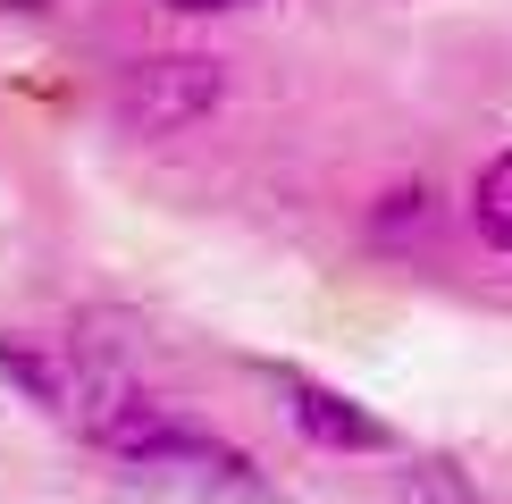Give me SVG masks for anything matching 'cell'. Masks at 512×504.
<instances>
[{
    "mask_svg": "<svg viewBox=\"0 0 512 504\" xmlns=\"http://www.w3.org/2000/svg\"><path fill=\"white\" fill-rule=\"evenodd\" d=\"M110 462H118V479L143 504H252L261 496V479H252V462L236 446H219V437L185 429V420H168V412L143 437H126Z\"/></svg>",
    "mask_w": 512,
    "mask_h": 504,
    "instance_id": "6da1fadb",
    "label": "cell"
},
{
    "mask_svg": "<svg viewBox=\"0 0 512 504\" xmlns=\"http://www.w3.org/2000/svg\"><path fill=\"white\" fill-rule=\"evenodd\" d=\"M219 93H227L219 59H202V51H152V59H135V68L118 76V118L135 126V135H185L194 118L219 110Z\"/></svg>",
    "mask_w": 512,
    "mask_h": 504,
    "instance_id": "7a4b0ae2",
    "label": "cell"
},
{
    "mask_svg": "<svg viewBox=\"0 0 512 504\" xmlns=\"http://www.w3.org/2000/svg\"><path fill=\"white\" fill-rule=\"evenodd\" d=\"M286 404H294V429L311 437V446H336V454H387L395 429L378 412H361L353 395L319 387V378H286Z\"/></svg>",
    "mask_w": 512,
    "mask_h": 504,
    "instance_id": "3957f363",
    "label": "cell"
},
{
    "mask_svg": "<svg viewBox=\"0 0 512 504\" xmlns=\"http://www.w3.org/2000/svg\"><path fill=\"white\" fill-rule=\"evenodd\" d=\"M471 227L496 252H512V152H496L479 168V185H471Z\"/></svg>",
    "mask_w": 512,
    "mask_h": 504,
    "instance_id": "277c9868",
    "label": "cell"
},
{
    "mask_svg": "<svg viewBox=\"0 0 512 504\" xmlns=\"http://www.w3.org/2000/svg\"><path fill=\"white\" fill-rule=\"evenodd\" d=\"M395 504H487V496H479V479L462 471V462H412Z\"/></svg>",
    "mask_w": 512,
    "mask_h": 504,
    "instance_id": "5b68a950",
    "label": "cell"
},
{
    "mask_svg": "<svg viewBox=\"0 0 512 504\" xmlns=\"http://www.w3.org/2000/svg\"><path fill=\"white\" fill-rule=\"evenodd\" d=\"M160 9H177V17H219V9H244V0H160Z\"/></svg>",
    "mask_w": 512,
    "mask_h": 504,
    "instance_id": "8992f818",
    "label": "cell"
}]
</instances>
